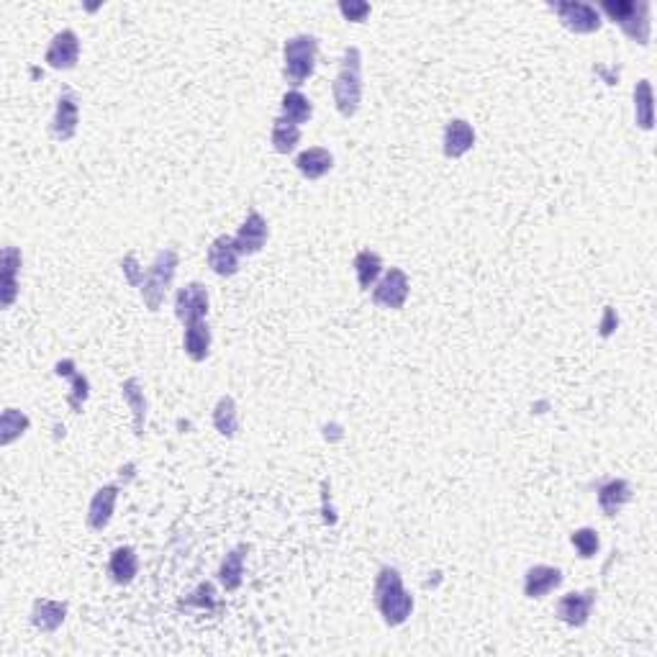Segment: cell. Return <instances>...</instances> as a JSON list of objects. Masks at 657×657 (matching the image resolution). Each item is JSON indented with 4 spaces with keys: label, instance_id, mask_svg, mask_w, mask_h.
Instances as JSON below:
<instances>
[{
    "label": "cell",
    "instance_id": "6da1fadb",
    "mask_svg": "<svg viewBox=\"0 0 657 657\" xmlns=\"http://www.w3.org/2000/svg\"><path fill=\"white\" fill-rule=\"evenodd\" d=\"M375 606L388 627H400L414 614V596L403 586V578L396 568H380L375 578Z\"/></svg>",
    "mask_w": 657,
    "mask_h": 657
},
{
    "label": "cell",
    "instance_id": "7a4b0ae2",
    "mask_svg": "<svg viewBox=\"0 0 657 657\" xmlns=\"http://www.w3.org/2000/svg\"><path fill=\"white\" fill-rule=\"evenodd\" d=\"M362 52L358 46H347L334 80V106L344 118L358 116L362 106Z\"/></svg>",
    "mask_w": 657,
    "mask_h": 657
},
{
    "label": "cell",
    "instance_id": "3957f363",
    "mask_svg": "<svg viewBox=\"0 0 657 657\" xmlns=\"http://www.w3.org/2000/svg\"><path fill=\"white\" fill-rule=\"evenodd\" d=\"M601 11L609 15L614 24L622 26L632 42L650 44L652 34V21H650V3L647 0H603Z\"/></svg>",
    "mask_w": 657,
    "mask_h": 657
},
{
    "label": "cell",
    "instance_id": "277c9868",
    "mask_svg": "<svg viewBox=\"0 0 657 657\" xmlns=\"http://www.w3.org/2000/svg\"><path fill=\"white\" fill-rule=\"evenodd\" d=\"M316 55H318V39L311 34H298L288 39L283 46V77L293 90H298L316 70Z\"/></svg>",
    "mask_w": 657,
    "mask_h": 657
},
{
    "label": "cell",
    "instance_id": "5b68a950",
    "mask_svg": "<svg viewBox=\"0 0 657 657\" xmlns=\"http://www.w3.org/2000/svg\"><path fill=\"white\" fill-rule=\"evenodd\" d=\"M177 252L175 249H159L155 262L149 265V270L144 272V283H142V298L144 306L155 314L159 311V306L165 303V296L167 290L172 288V280H175V272H177Z\"/></svg>",
    "mask_w": 657,
    "mask_h": 657
},
{
    "label": "cell",
    "instance_id": "8992f818",
    "mask_svg": "<svg viewBox=\"0 0 657 657\" xmlns=\"http://www.w3.org/2000/svg\"><path fill=\"white\" fill-rule=\"evenodd\" d=\"M560 24L572 34H596L601 29V11L591 3H581V0H562V3H552L550 5Z\"/></svg>",
    "mask_w": 657,
    "mask_h": 657
},
{
    "label": "cell",
    "instance_id": "52a82bcc",
    "mask_svg": "<svg viewBox=\"0 0 657 657\" xmlns=\"http://www.w3.org/2000/svg\"><path fill=\"white\" fill-rule=\"evenodd\" d=\"M409 275L400 268H390V270L372 286V303L380 308H393L399 311L409 298Z\"/></svg>",
    "mask_w": 657,
    "mask_h": 657
},
{
    "label": "cell",
    "instance_id": "ba28073f",
    "mask_svg": "<svg viewBox=\"0 0 657 657\" xmlns=\"http://www.w3.org/2000/svg\"><path fill=\"white\" fill-rule=\"evenodd\" d=\"M596 606V591H572L565 593L555 606V616H558L562 624H568L572 629L586 627L591 612Z\"/></svg>",
    "mask_w": 657,
    "mask_h": 657
},
{
    "label": "cell",
    "instance_id": "9c48e42d",
    "mask_svg": "<svg viewBox=\"0 0 657 657\" xmlns=\"http://www.w3.org/2000/svg\"><path fill=\"white\" fill-rule=\"evenodd\" d=\"M77 124H80V98L72 90H62L57 98V111L49 124V134L57 142H70L77 134Z\"/></svg>",
    "mask_w": 657,
    "mask_h": 657
},
{
    "label": "cell",
    "instance_id": "30bf717a",
    "mask_svg": "<svg viewBox=\"0 0 657 657\" xmlns=\"http://www.w3.org/2000/svg\"><path fill=\"white\" fill-rule=\"evenodd\" d=\"M208 290L200 283H187L186 288L177 290L175 296V316L183 324H193V321H203L208 316Z\"/></svg>",
    "mask_w": 657,
    "mask_h": 657
},
{
    "label": "cell",
    "instance_id": "8fae6325",
    "mask_svg": "<svg viewBox=\"0 0 657 657\" xmlns=\"http://www.w3.org/2000/svg\"><path fill=\"white\" fill-rule=\"evenodd\" d=\"M80 59V39L72 29H62L55 34V39L46 46V55L44 62L52 67V70H72Z\"/></svg>",
    "mask_w": 657,
    "mask_h": 657
},
{
    "label": "cell",
    "instance_id": "7c38bea8",
    "mask_svg": "<svg viewBox=\"0 0 657 657\" xmlns=\"http://www.w3.org/2000/svg\"><path fill=\"white\" fill-rule=\"evenodd\" d=\"M21 249L8 244L3 249V258H0V306L3 308H11L18 298V275H21Z\"/></svg>",
    "mask_w": 657,
    "mask_h": 657
},
{
    "label": "cell",
    "instance_id": "4fadbf2b",
    "mask_svg": "<svg viewBox=\"0 0 657 657\" xmlns=\"http://www.w3.org/2000/svg\"><path fill=\"white\" fill-rule=\"evenodd\" d=\"M239 247H237V239L229 237V234H221L216 237L211 247H208V268L218 275V278H231L239 272Z\"/></svg>",
    "mask_w": 657,
    "mask_h": 657
},
{
    "label": "cell",
    "instance_id": "5bb4252c",
    "mask_svg": "<svg viewBox=\"0 0 657 657\" xmlns=\"http://www.w3.org/2000/svg\"><path fill=\"white\" fill-rule=\"evenodd\" d=\"M268 237H270V229H268V221H265V216L259 214V211H249L234 239H237L239 252L249 258V255H258V252H262V247L268 244Z\"/></svg>",
    "mask_w": 657,
    "mask_h": 657
},
{
    "label": "cell",
    "instance_id": "9a60e30c",
    "mask_svg": "<svg viewBox=\"0 0 657 657\" xmlns=\"http://www.w3.org/2000/svg\"><path fill=\"white\" fill-rule=\"evenodd\" d=\"M562 571L552 565H534L524 575V596L527 599H544L550 596L555 588L562 586Z\"/></svg>",
    "mask_w": 657,
    "mask_h": 657
},
{
    "label": "cell",
    "instance_id": "2e32d148",
    "mask_svg": "<svg viewBox=\"0 0 657 657\" xmlns=\"http://www.w3.org/2000/svg\"><path fill=\"white\" fill-rule=\"evenodd\" d=\"M116 500H118V486H103L96 490V496L87 506V527L93 531H103L111 524L116 511Z\"/></svg>",
    "mask_w": 657,
    "mask_h": 657
},
{
    "label": "cell",
    "instance_id": "e0dca14e",
    "mask_svg": "<svg viewBox=\"0 0 657 657\" xmlns=\"http://www.w3.org/2000/svg\"><path fill=\"white\" fill-rule=\"evenodd\" d=\"M444 157L460 159L462 155H468L475 144V129L465 118H452L447 126H444Z\"/></svg>",
    "mask_w": 657,
    "mask_h": 657
},
{
    "label": "cell",
    "instance_id": "ac0fdd59",
    "mask_svg": "<svg viewBox=\"0 0 657 657\" xmlns=\"http://www.w3.org/2000/svg\"><path fill=\"white\" fill-rule=\"evenodd\" d=\"M55 372L59 378H67L70 380V396H67V403H70L72 414H80L86 400L90 399V380H87L83 372L77 370L75 359H59L55 365Z\"/></svg>",
    "mask_w": 657,
    "mask_h": 657
},
{
    "label": "cell",
    "instance_id": "d6986e66",
    "mask_svg": "<svg viewBox=\"0 0 657 657\" xmlns=\"http://www.w3.org/2000/svg\"><path fill=\"white\" fill-rule=\"evenodd\" d=\"M65 619H67V603L65 601L36 599L31 606V624L44 634L57 632L65 624Z\"/></svg>",
    "mask_w": 657,
    "mask_h": 657
},
{
    "label": "cell",
    "instance_id": "ffe728a7",
    "mask_svg": "<svg viewBox=\"0 0 657 657\" xmlns=\"http://www.w3.org/2000/svg\"><path fill=\"white\" fill-rule=\"evenodd\" d=\"M108 572L116 586H129L139 575V558L134 547H116L108 560Z\"/></svg>",
    "mask_w": 657,
    "mask_h": 657
},
{
    "label": "cell",
    "instance_id": "44dd1931",
    "mask_svg": "<svg viewBox=\"0 0 657 657\" xmlns=\"http://www.w3.org/2000/svg\"><path fill=\"white\" fill-rule=\"evenodd\" d=\"M334 167V157L331 152L324 147H311V149H303L298 157H296V170L306 177V180H321L327 172Z\"/></svg>",
    "mask_w": 657,
    "mask_h": 657
},
{
    "label": "cell",
    "instance_id": "7402d4cb",
    "mask_svg": "<svg viewBox=\"0 0 657 657\" xmlns=\"http://www.w3.org/2000/svg\"><path fill=\"white\" fill-rule=\"evenodd\" d=\"M632 500V486L629 480L612 478L599 486V506L606 516H616Z\"/></svg>",
    "mask_w": 657,
    "mask_h": 657
},
{
    "label": "cell",
    "instance_id": "603a6c76",
    "mask_svg": "<svg viewBox=\"0 0 657 657\" xmlns=\"http://www.w3.org/2000/svg\"><path fill=\"white\" fill-rule=\"evenodd\" d=\"M183 349L193 362H203L211 355V327L206 318L187 324L186 334H183Z\"/></svg>",
    "mask_w": 657,
    "mask_h": 657
},
{
    "label": "cell",
    "instance_id": "cb8c5ba5",
    "mask_svg": "<svg viewBox=\"0 0 657 657\" xmlns=\"http://www.w3.org/2000/svg\"><path fill=\"white\" fill-rule=\"evenodd\" d=\"M244 552H247V547H234L227 558L221 560V565H218V583L224 586V591H239L242 588V581H244Z\"/></svg>",
    "mask_w": 657,
    "mask_h": 657
},
{
    "label": "cell",
    "instance_id": "d4e9b609",
    "mask_svg": "<svg viewBox=\"0 0 657 657\" xmlns=\"http://www.w3.org/2000/svg\"><path fill=\"white\" fill-rule=\"evenodd\" d=\"M121 396L129 403L131 414H134V434L144 437V427H147V399H144L142 383L136 378H129L124 386H121Z\"/></svg>",
    "mask_w": 657,
    "mask_h": 657
},
{
    "label": "cell",
    "instance_id": "484cf974",
    "mask_svg": "<svg viewBox=\"0 0 657 657\" xmlns=\"http://www.w3.org/2000/svg\"><path fill=\"white\" fill-rule=\"evenodd\" d=\"M270 142L272 149H275L278 155H290L300 142V126L293 124V121H288V118H283V116H278V118L272 121Z\"/></svg>",
    "mask_w": 657,
    "mask_h": 657
},
{
    "label": "cell",
    "instance_id": "4316f807",
    "mask_svg": "<svg viewBox=\"0 0 657 657\" xmlns=\"http://www.w3.org/2000/svg\"><path fill=\"white\" fill-rule=\"evenodd\" d=\"M214 427L221 437L234 440L237 431H239V411H237V403L231 396H221L214 409Z\"/></svg>",
    "mask_w": 657,
    "mask_h": 657
},
{
    "label": "cell",
    "instance_id": "83f0119b",
    "mask_svg": "<svg viewBox=\"0 0 657 657\" xmlns=\"http://www.w3.org/2000/svg\"><path fill=\"white\" fill-rule=\"evenodd\" d=\"M355 272H358V283L359 290H370L380 272H383V258L378 252H370V249H362L355 255Z\"/></svg>",
    "mask_w": 657,
    "mask_h": 657
},
{
    "label": "cell",
    "instance_id": "f1b7e54d",
    "mask_svg": "<svg viewBox=\"0 0 657 657\" xmlns=\"http://www.w3.org/2000/svg\"><path fill=\"white\" fill-rule=\"evenodd\" d=\"M280 111H283V118L288 121H293V124H306V121H311V116H314V106H311V100L306 98L300 90H288L283 100H280Z\"/></svg>",
    "mask_w": 657,
    "mask_h": 657
},
{
    "label": "cell",
    "instance_id": "f546056e",
    "mask_svg": "<svg viewBox=\"0 0 657 657\" xmlns=\"http://www.w3.org/2000/svg\"><path fill=\"white\" fill-rule=\"evenodd\" d=\"M31 427V419L18 409H5L0 416V444L8 447L14 444L18 437H24Z\"/></svg>",
    "mask_w": 657,
    "mask_h": 657
},
{
    "label": "cell",
    "instance_id": "4dcf8cb0",
    "mask_svg": "<svg viewBox=\"0 0 657 657\" xmlns=\"http://www.w3.org/2000/svg\"><path fill=\"white\" fill-rule=\"evenodd\" d=\"M634 118H637L640 129H652L655 114H652V86H650V80H640L634 87Z\"/></svg>",
    "mask_w": 657,
    "mask_h": 657
},
{
    "label": "cell",
    "instance_id": "1f68e13d",
    "mask_svg": "<svg viewBox=\"0 0 657 657\" xmlns=\"http://www.w3.org/2000/svg\"><path fill=\"white\" fill-rule=\"evenodd\" d=\"M571 544L578 550V555L583 560H591L596 552H599L601 547V540H599V531L591 527H583V529H575L571 534Z\"/></svg>",
    "mask_w": 657,
    "mask_h": 657
},
{
    "label": "cell",
    "instance_id": "d6a6232c",
    "mask_svg": "<svg viewBox=\"0 0 657 657\" xmlns=\"http://www.w3.org/2000/svg\"><path fill=\"white\" fill-rule=\"evenodd\" d=\"M339 11H342L347 21L362 24V21L370 15V5H368L365 0H342V3H339Z\"/></svg>",
    "mask_w": 657,
    "mask_h": 657
},
{
    "label": "cell",
    "instance_id": "836d02e7",
    "mask_svg": "<svg viewBox=\"0 0 657 657\" xmlns=\"http://www.w3.org/2000/svg\"><path fill=\"white\" fill-rule=\"evenodd\" d=\"M121 270H124V275H126V280H129L131 286L142 288L144 270L139 268V262H136V258H134V255H126V258L121 259Z\"/></svg>",
    "mask_w": 657,
    "mask_h": 657
},
{
    "label": "cell",
    "instance_id": "e575fe53",
    "mask_svg": "<svg viewBox=\"0 0 657 657\" xmlns=\"http://www.w3.org/2000/svg\"><path fill=\"white\" fill-rule=\"evenodd\" d=\"M619 327V316L612 306H606V311H603V321H601V337L606 339V337H612V331Z\"/></svg>",
    "mask_w": 657,
    "mask_h": 657
}]
</instances>
